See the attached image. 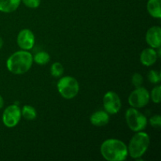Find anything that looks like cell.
<instances>
[{"label":"cell","mask_w":161,"mask_h":161,"mask_svg":"<svg viewBox=\"0 0 161 161\" xmlns=\"http://www.w3.org/2000/svg\"><path fill=\"white\" fill-rule=\"evenodd\" d=\"M100 151L103 158L108 161L125 160L128 156L125 143L116 138H109L103 142Z\"/></svg>","instance_id":"obj_1"},{"label":"cell","mask_w":161,"mask_h":161,"mask_svg":"<svg viewBox=\"0 0 161 161\" xmlns=\"http://www.w3.org/2000/svg\"><path fill=\"white\" fill-rule=\"evenodd\" d=\"M33 63V56L28 50H18L13 53L6 61V67L15 75L26 73L31 69Z\"/></svg>","instance_id":"obj_2"},{"label":"cell","mask_w":161,"mask_h":161,"mask_svg":"<svg viewBox=\"0 0 161 161\" xmlns=\"http://www.w3.org/2000/svg\"><path fill=\"white\" fill-rule=\"evenodd\" d=\"M150 144V138L149 135L146 132H136L135 135L130 139V143L127 147L128 155L133 159H138L142 157L147 149H149Z\"/></svg>","instance_id":"obj_3"},{"label":"cell","mask_w":161,"mask_h":161,"mask_svg":"<svg viewBox=\"0 0 161 161\" xmlns=\"http://www.w3.org/2000/svg\"><path fill=\"white\" fill-rule=\"evenodd\" d=\"M57 87L59 94L68 100L74 98L80 91L79 82L76 79L69 75L60 79L57 84Z\"/></svg>","instance_id":"obj_4"},{"label":"cell","mask_w":161,"mask_h":161,"mask_svg":"<svg viewBox=\"0 0 161 161\" xmlns=\"http://www.w3.org/2000/svg\"><path fill=\"white\" fill-rule=\"evenodd\" d=\"M125 119L129 128L135 132L143 130L148 124L146 116L133 107L126 111Z\"/></svg>","instance_id":"obj_5"},{"label":"cell","mask_w":161,"mask_h":161,"mask_svg":"<svg viewBox=\"0 0 161 161\" xmlns=\"http://www.w3.org/2000/svg\"><path fill=\"white\" fill-rule=\"evenodd\" d=\"M150 100L149 91L145 87H137L130 93L128 97V103L133 108H141L148 105Z\"/></svg>","instance_id":"obj_6"},{"label":"cell","mask_w":161,"mask_h":161,"mask_svg":"<svg viewBox=\"0 0 161 161\" xmlns=\"http://www.w3.org/2000/svg\"><path fill=\"white\" fill-rule=\"evenodd\" d=\"M21 118V109L17 105H11L5 108L3 113V123L6 127H14Z\"/></svg>","instance_id":"obj_7"},{"label":"cell","mask_w":161,"mask_h":161,"mask_svg":"<svg viewBox=\"0 0 161 161\" xmlns=\"http://www.w3.org/2000/svg\"><path fill=\"white\" fill-rule=\"evenodd\" d=\"M103 105L108 114H116L121 108V100L119 95L114 91H108L104 95Z\"/></svg>","instance_id":"obj_8"},{"label":"cell","mask_w":161,"mask_h":161,"mask_svg":"<svg viewBox=\"0 0 161 161\" xmlns=\"http://www.w3.org/2000/svg\"><path fill=\"white\" fill-rule=\"evenodd\" d=\"M35 40L36 39H35L34 33L28 28L21 30L18 33L17 38V45L21 50H29L33 48L35 45Z\"/></svg>","instance_id":"obj_9"},{"label":"cell","mask_w":161,"mask_h":161,"mask_svg":"<svg viewBox=\"0 0 161 161\" xmlns=\"http://www.w3.org/2000/svg\"><path fill=\"white\" fill-rule=\"evenodd\" d=\"M146 41L152 48H158L161 46V28L160 26H153L146 31Z\"/></svg>","instance_id":"obj_10"},{"label":"cell","mask_w":161,"mask_h":161,"mask_svg":"<svg viewBox=\"0 0 161 161\" xmlns=\"http://www.w3.org/2000/svg\"><path fill=\"white\" fill-rule=\"evenodd\" d=\"M158 59V55L157 50L154 48H146L142 50L140 54V61L145 66H152L157 62Z\"/></svg>","instance_id":"obj_11"},{"label":"cell","mask_w":161,"mask_h":161,"mask_svg":"<svg viewBox=\"0 0 161 161\" xmlns=\"http://www.w3.org/2000/svg\"><path fill=\"white\" fill-rule=\"evenodd\" d=\"M91 124L96 127H103L109 122V116L106 111L100 110L93 113L90 117Z\"/></svg>","instance_id":"obj_12"},{"label":"cell","mask_w":161,"mask_h":161,"mask_svg":"<svg viewBox=\"0 0 161 161\" xmlns=\"http://www.w3.org/2000/svg\"><path fill=\"white\" fill-rule=\"evenodd\" d=\"M21 0H0V12L9 14L17 10Z\"/></svg>","instance_id":"obj_13"},{"label":"cell","mask_w":161,"mask_h":161,"mask_svg":"<svg viewBox=\"0 0 161 161\" xmlns=\"http://www.w3.org/2000/svg\"><path fill=\"white\" fill-rule=\"evenodd\" d=\"M161 0H148L146 9L154 18H161Z\"/></svg>","instance_id":"obj_14"},{"label":"cell","mask_w":161,"mask_h":161,"mask_svg":"<svg viewBox=\"0 0 161 161\" xmlns=\"http://www.w3.org/2000/svg\"><path fill=\"white\" fill-rule=\"evenodd\" d=\"M21 116H23L27 120H33L37 116V112L31 105H25L21 109Z\"/></svg>","instance_id":"obj_15"},{"label":"cell","mask_w":161,"mask_h":161,"mask_svg":"<svg viewBox=\"0 0 161 161\" xmlns=\"http://www.w3.org/2000/svg\"><path fill=\"white\" fill-rule=\"evenodd\" d=\"M50 57L48 53L45 51L38 52L34 57H33V61L39 65H45L50 61Z\"/></svg>","instance_id":"obj_16"},{"label":"cell","mask_w":161,"mask_h":161,"mask_svg":"<svg viewBox=\"0 0 161 161\" xmlns=\"http://www.w3.org/2000/svg\"><path fill=\"white\" fill-rule=\"evenodd\" d=\"M50 73L52 76L59 78L64 73V67L60 62H54L50 67Z\"/></svg>","instance_id":"obj_17"},{"label":"cell","mask_w":161,"mask_h":161,"mask_svg":"<svg viewBox=\"0 0 161 161\" xmlns=\"http://www.w3.org/2000/svg\"><path fill=\"white\" fill-rule=\"evenodd\" d=\"M148 79H149V82L153 84L159 83L161 80L160 72L157 70H150L148 73Z\"/></svg>","instance_id":"obj_18"},{"label":"cell","mask_w":161,"mask_h":161,"mask_svg":"<svg viewBox=\"0 0 161 161\" xmlns=\"http://www.w3.org/2000/svg\"><path fill=\"white\" fill-rule=\"evenodd\" d=\"M160 93H161V86H157L152 90L151 94H149V95H150V98L152 99V101L154 102V103L159 104L160 102V99H161Z\"/></svg>","instance_id":"obj_19"},{"label":"cell","mask_w":161,"mask_h":161,"mask_svg":"<svg viewBox=\"0 0 161 161\" xmlns=\"http://www.w3.org/2000/svg\"><path fill=\"white\" fill-rule=\"evenodd\" d=\"M131 83L135 88L142 86L143 83V76L140 73H134L131 77Z\"/></svg>","instance_id":"obj_20"},{"label":"cell","mask_w":161,"mask_h":161,"mask_svg":"<svg viewBox=\"0 0 161 161\" xmlns=\"http://www.w3.org/2000/svg\"><path fill=\"white\" fill-rule=\"evenodd\" d=\"M21 2L25 6L31 9H36L41 3V0H21Z\"/></svg>","instance_id":"obj_21"},{"label":"cell","mask_w":161,"mask_h":161,"mask_svg":"<svg viewBox=\"0 0 161 161\" xmlns=\"http://www.w3.org/2000/svg\"><path fill=\"white\" fill-rule=\"evenodd\" d=\"M149 124L153 127L160 128L161 127V116L160 115H155L149 119Z\"/></svg>","instance_id":"obj_22"},{"label":"cell","mask_w":161,"mask_h":161,"mask_svg":"<svg viewBox=\"0 0 161 161\" xmlns=\"http://www.w3.org/2000/svg\"><path fill=\"white\" fill-rule=\"evenodd\" d=\"M4 105V100H3V97L0 95V109L3 107Z\"/></svg>","instance_id":"obj_23"},{"label":"cell","mask_w":161,"mask_h":161,"mask_svg":"<svg viewBox=\"0 0 161 161\" xmlns=\"http://www.w3.org/2000/svg\"><path fill=\"white\" fill-rule=\"evenodd\" d=\"M3 46V39H2V38L0 37V50H1V49H2Z\"/></svg>","instance_id":"obj_24"}]
</instances>
